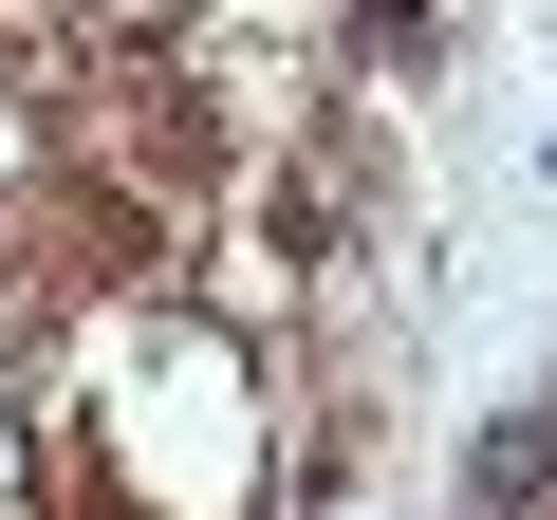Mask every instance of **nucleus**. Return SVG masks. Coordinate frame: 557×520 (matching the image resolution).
Listing matches in <instances>:
<instances>
[{"mask_svg": "<svg viewBox=\"0 0 557 520\" xmlns=\"http://www.w3.org/2000/svg\"><path fill=\"white\" fill-rule=\"evenodd\" d=\"M354 20H372V38H391V57H409V38H428V20H446V0H354Z\"/></svg>", "mask_w": 557, "mask_h": 520, "instance_id": "obj_2", "label": "nucleus"}, {"mask_svg": "<svg viewBox=\"0 0 557 520\" xmlns=\"http://www.w3.org/2000/svg\"><path fill=\"white\" fill-rule=\"evenodd\" d=\"M465 502H483V520H539V502H557V428H539V409H502V428L465 446Z\"/></svg>", "mask_w": 557, "mask_h": 520, "instance_id": "obj_1", "label": "nucleus"}]
</instances>
